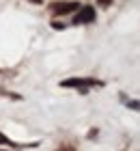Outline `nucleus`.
Listing matches in <instances>:
<instances>
[{
  "instance_id": "nucleus-1",
  "label": "nucleus",
  "mask_w": 140,
  "mask_h": 151,
  "mask_svg": "<svg viewBox=\"0 0 140 151\" xmlns=\"http://www.w3.org/2000/svg\"><path fill=\"white\" fill-rule=\"evenodd\" d=\"M93 84H99V82L93 78H69V80L60 82V86H75V88H80V93H86V88Z\"/></svg>"
},
{
  "instance_id": "nucleus-2",
  "label": "nucleus",
  "mask_w": 140,
  "mask_h": 151,
  "mask_svg": "<svg viewBox=\"0 0 140 151\" xmlns=\"http://www.w3.org/2000/svg\"><path fill=\"white\" fill-rule=\"evenodd\" d=\"M78 2L75 0H62V2H52V11L56 13V15H65V13H71L78 9Z\"/></svg>"
},
{
  "instance_id": "nucleus-3",
  "label": "nucleus",
  "mask_w": 140,
  "mask_h": 151,
  "mask_svg": "<svg viewBox=\"0 0 140 151\" xmlns=\"http://www.w3.org/2000/svg\"><path fill=\"white\" fill-rule=\"evenodd\" d=\"M95 19V9L93 6H82V9L78 11V15H75V24H88Z\"/></svg>"
},
{
  "instance_id": "nucleus-4",
  "label": "nucleus",
  "mask_w": 140,
  "mask_h": 151,
  "mask_svg": "<svg viewBox=\"0 0 140 151\" xmlns=\"http://www.w3.org/2000/svg\"><path fill=\"white\" fill-rule=\"evenodd\" d=\"M0 145H11V142H9V138H6V136H4L2 132H0Z\"/></svg>"
},
{
  "instance_id": "nucleus-5",
  "label": "nucleus",
  "mask_w": 140,
  "mask_h": 151,
  "mask_svg": "<svg viewBox=\"0 0 140 151\" xmlns=\"http://www.w3.org/2000/svg\"><path fill=\"white\" fill-rule=\"evenodd\" d=\"M97 2H99V4H101V6H108V4H110V2H112V0H97Z\"/></svg>"
},
{
  "instance_id": "nucleus-6",
  "label": "nucleus",
  "mask_w": 140,
  "mask_h": 151,
  "mask_svg": "<svg viewBox=\"0 0 140 151\" xmlns=\"http://www.w3.org/2000/svg\"><path fill=\"white\" fill-rule=\"evenodd\" d=\"M58 151H75V149H73V147H60Z\"/></svg>"
},
{
  "instance_id": "nucleus-7",
  "label": "nucleus",
  "mask_w": 140,
  "mask_h": 151,
  "mask_svg": "<svg viewBox=\"0 0 140 151\" xmlns=\"http://www.w3.org/2000/svg\"><path fill=\"white\" fill-rule=\"evenodd\" d=\"M30 2H34V4H41V2H43V0H30Z\"/></svg>"
}]
</instances>
